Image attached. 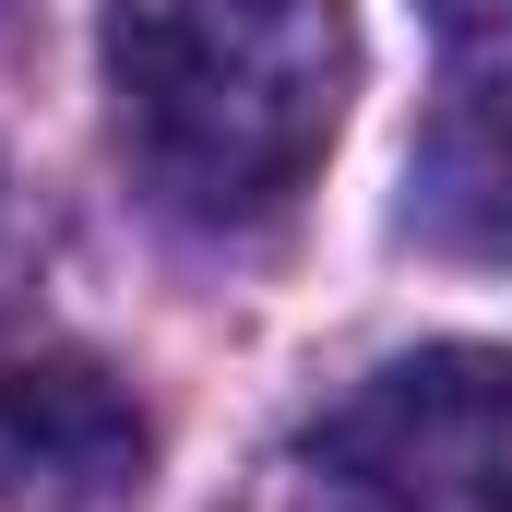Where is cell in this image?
<instances>
[{
    "label": "cell",
    "instance_id": "obj_1",
    "mask_svg": "<svg viewBox=\"0 0 512 512\" xmlns=\"http://www.w3.org/2000/svg\"><path fill=\"white\" fill-rule=\"evenodd\" d=\"M108 96L191 215H274L358 96L346 0H108Z\"/></svg>",
    "mask_w": 512,
    "mask_h": 512
},
{
    "label": "cell",
    "instance_id": "obj_2",
    "mask_svg": "<svg viewBox=\"0 0 512 512\" xmlns=\"http://www.w3.org/2000/svg\"><path fill=\"white\" fill-rule=\"evenodd\" d=\"M310 477L334 512H501L512 489V358L417 346L310 429Z\"/></svg>",
    "mask_w": 512,
    "mask_h": 512
},
{
    "label": "cell",
    "instance_id": "obj_3",
    "mask_svg": "<svg viewBox=\"0 0 512 512\" xmlns=\"http://www.w3.org/2000/svg\"><path fill=\"white\" fill-rule=\"evenodd\" d=\"M143 465H155V429L120 393V370H96V358L0 370V501L84 512V501H120Z\"/></svg>",
    "mask_w": 512,
    "mask_h": 512
},
{
    "label": "cell",
    "instance_id": "obj_4",
    "mask_svg": "<svg viewBox=\"0 0 512 512\" xmlns=\"http://www.w3.org/2000/svg\"><path fill=\"white\" fill-rule=\"evenodd\" d=\"M405 227L453 262H512V72H465L405 167Z\"/></svg>",
    "mask_w": 512,
    "mask_h": 512
}]
</instances>
